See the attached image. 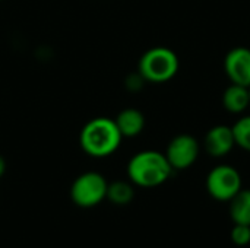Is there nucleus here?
Segmentation results:
<instances>
[{
	"mask_svg": "<svg viewBox=\"0 0 250 248\" xmlns=\"http://www.w3.org/2000/svg\"><path fill=\"white\" fill-rule=\"evenodd\" d=\"M123 136L113 118L95 117L81 130L79 145L82 151L92 158H107L122 145Z\"/></svg>",
	"mask_w": 250,
	"mask_h": 248,
	"instance_id": "nucleus-1",
	"label": "nucleus"
},
{
	"mask_svg": "<svg viewBox=\"0 0 250 248\" xmlns=\"http://www.w3.org/2000/svg\"><path fill=\"white\" fill-rule=\"evenodd\" d=\"M173 174L166 155L158 151H141L127 162V177L133 186L154 189L163 186Z\"/></svg>",
	"mask_w": 250,
	"mask_h": 248,
	"instance_id": "nucleus-2",
	"label": "nucleus"
},
{
	"mask_svg": "<svg viewBox=\"0 0 250 248\" xmlns=\"http://www.w3.org/2000/svg\"><path fill=\"white\" fill-rule=\"evenodd\" d=\"M180 67L177 54L168 47H152L142 54L138 72L149 83H164L171 80Z\"/></svg>",
	"mask_w": 250,
	"mask_h": 248,
	"instance_id": "nucleus-3",
	"label": "nucleus"
},
{
	"mask_svg": "<svg viewBox=\"0 0 250 248\" xmlns=\"http://www.w3.org/2000/svg\"><path fill=\"white\" fill-rule=\"evenodd\" d=\"M108 181L105 177L95 171H88L76 177L70 186L72 202L82 209L98 206L107 199Z\"/></svg>",
	"mask_w": 250,
	"mask_h": 248,
	"instance_id": "nucleus-4",
	"label": "nucleus"
},
{
	"mask_svg": "<svg viewBox=\"0 0 250 248\" xmlns=\"http://www.w3.org/2000/svg\"><path fill=\"white\" fill-rule=\"evenodd\" d=\"M205 186L208 194L214 200L229 203L243 189V180L234 167L221 164L208 172Z\"/></svg>",
	"mask_w": 250,
	"mask_h": 248,
	"instance_id": "nucleus-5",
	"label": "nucleus"
},
{
	"mask_svg": "<svg viewBox=\"0 0 250 248\" xmlns=\"http://www.w3.org/2000/svg\"><path fill=\"white\" fill-rule=\"evenodd\" d=\"M201 145L192 134H177L170 140L164 152L173 171H183L190 168L199 156Z\"/></svg>",
	"mask_w": 250,
	"mask_h": 248,
	"instance_id": "nucleus-6",
	"label": "nucleus"
},
{
	"mask_svg": "<svg viewBox=\"0 0 250 248\" xmlns=\"http://www.w3.org/2000/svg\"><path fill=\"white\" fill-rule=\"evenodd\" d=\"M224 72L231 83L250 88V48H231L224 57Z\"/></svg>",
	"mask_w": 250,
	"mask_h": 248,
	"instance_id": "nucleus-7",
	"label": "nucleus"
},
{
	"mask_svg": "<svg viewBox=\"0 0 250 248\" xmlns=\"http://www.w3.org/2000/svg\"><path fill=\"white\" fill-rule=\"evenodd\" d=\"M236 146L233 127L226 124H217L211 127L204 137V148L212 158L227 156Z\"/></svg>",
	"mask_w": 250,
	"mask_h": 248,
	"instance_id": "nucleus-8",
	"label": "nucleus"
},
{
	"mask_svg": "<svg viewBox=\"0 0 250 248\" xmlns=\"http://www.w3.org/2000/svg\"><path fill=\"white\" fill-rule=\"evenodd\" d=\"M123 137H136L145 129V115L136 108H125L114 118Z\"/></svg>",
	"mask_w": 250,
	"mask_h": 248,
	"instance_id": "nucleus-9",
	"label": "nucleus"
},
{
	"mask_svg": "<svg viewBox=\"0 0 250 248\" xmlns=\"http://www.w3.org/2000/svg\"><path fill=\"white\" fill-rule=\"evenodd\" d=\"M223 107L231 114H242L250 107L249 88L230 83L223 94Z\"/></svg>",
	"mask_w": 250,
	"mask_h": 248,
	"instance_id": "nucleus-10",
	"label": "nucleus"
},
{
	"mask_svg": "<svg viewBox=\"0 0 250 248\" xmlns=\"http://www.w3.org/2000/svg\"><path fill=\"white\" fill-rule=\"evenodd\" d=\"M229 203L233 224L250 227V189H242Z\"/></svg>",
	"mask_w": 250,
	"mask_h": 248,
	"instance_id": "nucleus-11",
	"label": "nucleus"
},
{
	"mask_svg": "<svg viewBox=\"0 0 250 248\" xmlns=\"http://www.w3.org/2000/svg\"><path fill=\"white\" fill-rule=\"evenodd\" d=\"M135 197V189L130 181H113L108 183L107 189V200L116 206H126Z\"/></svg>",
	"mask_w": 250,
	"mask_h": 248,
	"instance_id": "nucleus-12",
	"label": "nucleus"
},
{
	"mask_svg": "<svg viewBox=\"0 0 250 248\" xmlns=\"http://www.w3.org/2000/svg\"><path fill=\"white\" fill-rule=\"evenodd\" d=\"M231 127L236 146L242 148L246 152H250V115L240 117Z\"/></svg>",
	"mask_w": 250,
	"mask_h": 248,
	"instance_id": "nucleus-13",
	"label": "nucleus"
},
{
	"mask_svg": "<svg viewBox=\"0 0 250 248\" xmlns=\"http://www.w3.org/2000/svg\"><path fill=\"white\" fill-rule=\"evenodd\" d=\"M231 241L233 244L239 246V247H245L250 244V227L248 225H237L234 224L233 229H231Z\"/></svg>",
	"mask_w": 250,
	"mask_h": 248,
	"instance_id": "nucleus-14",
	"label": "nucleus"
},
{
	"mask_svg": "<svg viewBox=\"0 0 250 248\" xmlns=\"http://www.w3.org/2000/svg\"><path fill=\"white\" fill-rule=\"evenodd\" d=\"M145 83V79L139 75V72H136L135 75H130L126 80V86L130 89V91H139Z\"/></svg>",
	"mask_w": 250,
	"mask_h": 248,
	"instance_id": "nucleus-15",
	"label": "nucleus"
},
{
	"mask_svg": "<svg viewBox=\"0 0 250 248\" xmlns=\"http://www.w3.org/2000/svg\"><path fill=\"white\" fill-rule=\"evenodd\" d=\"M4 172H6V161H4V158L0 155V178L4 175Z\"/></svg>",
	"mask_w": 250,
	"mask_h": 248,
	"instance_id": "nucleus-16",
	"label": "nucleus"
},
{
	"mask_svg": "<svg viewBox=\"0 0 250 248\" xmlns=\"http://www.w3.org/2000/svg\"><path fill=\"white\" fill-rule=\"evenodd\" d=\"M249 95H250V88H249Z\"/></svg>",
	"mask_w": 250,
	"mask_h": 248,
	"instance_id": "nucleus-17",
	"label": "nucleus"
}]
</instances>
